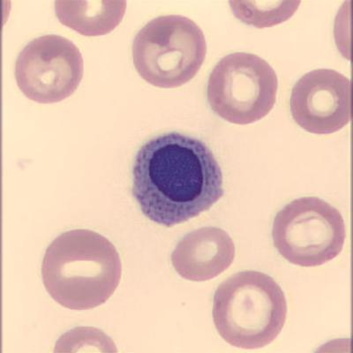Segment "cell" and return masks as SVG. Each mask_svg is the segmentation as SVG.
<instances>
[{
  "mask_svg": "<svg viewBox=\"0 0 353 353\" xmlns=\"http://www.w3.org/2000/svg\"><path fill=\"white\" fill-rule=\"evenodd\" d=\"M132 196L143 215L172 227L209 210L223 196L222 169L199 139L166 132L139 150L132 171Z\"/></svg>",
  "mask_w": 353,
  "mask_h": 353,
  "instance_id": "6da1fadb",
  "label": "cell"
},
{
  "mask_svg": "<svg viewBox=\"0 0 353 353\" xmlns=\"http://www.w3.org/2000/svg\"><path fill=\"white\" fill-rule=\"evenodd\" d=\"M121 261L108 239L90 230L56 238L42 263L43 285L57 303L72 310L99 307L121 282Z\"/></svg>",
  "mask_w": 353,
  "mask_h": 353,
  "instance_id": "7a4b0ae2",
  "label": "cell"
},
{
  "mask_svg": "<svg viewBox=\"0 0 353 353\" xmlns=\"http://www.w3.org/2000/svg\"><path fill=\"white\" fill-rule=\"evenodd\" d=\"M287 302L281 287L259 271L235 274L217 288L213 320L219 335L234 347L269 345L286 321Z\"/></svg>",
  "mask_w": 353,
  "mask_h": 353,
  "instance_id": "3957f363",
  "label": "cell"
},
{
  "mask_svg": "<svg viewBox=\"0 0 353 353\" xmlns=\"http://www.w3.org/2000/svg\"><path fill=\"white\" fill-rule=\"evenodd\" d=\"M207 54L203 31L181 15H166L149 22L132 43L138 74L154 87L173 88L191 81Z\"/></svg>",
  "mask_w": 353,
  "mask_h": 353,
  "instance_id": "277c9868",
  "label": "cell"
},
{
  "mask_svg": "<svg viewBox=\"0 0 353 353\" xmlns=\"http://www.w3.org/2000/svg\"><path fill=\"white\" fill-rule=\"evenodd\" d=\"M274 245L285 259L301 267H316L339 256L345 245V223L332 205L316 197L287 204L274 219Z\"/></svg>",
  "mask_w": 353,
  "mask_h": 353,
  "instance_id": "5b68a950",
  "label": "cell"
},
{
  "mask_svg": "<svg viewBox=\"0 0 353 353\" xmlns=\"http://www.w3.org/2000/svg\"><path fill=\"white\" fill-rule=\"evenodd\" d=\"M279 81L271 65L259 56L236 52L221 59L208 81L210 108L225 121L248 125L273 109Z\"/></svg>",
  "mask_w": 353,
  "mask_h": 353,
  "instance_id": "8992f818",
  "label": "cell"
},
{
  "mask_svg": "<svg viewBox=\"0 0 353 353\" xmlns=\"http://www.w3.org/2000/svg\"><path fill=\"white\" fill-rule=\"evenodd\" d=\"M83 55L70 40L46 34L28 43L15 63L19 88L39 103L61 102L83 80Z\"/></svg>",
  "mask_w": 353,
  "mask_h": 353,
  "instance_id": "52a82bcc",
  "label": "cell"
},
{
  "mask_svg": "<svg viewBox=\"0 0 353 353\" xmlns=\"http://www.w3.org/2000/svg\"><path fill=\"white\" fill-rule=\"evenodd\" d=\"M291 112L299 127L311 134L341 130L352 119L351 81L331 69L307 72L292 88Z\"/></svg>",
  "mask_w": 353,
  "mask_h": 353,
  "instance_id": "ba28073f",
  "label": "cell"
},
{
  "mask_svg": "<svg viewBox=\"0 0 353 353\" xmlns=\"http://www.w3.org/2000/svg\"><path fill=\"white\" fill-rule=\"evenodd\" d=\"M235 258V245L225 230L206 227L188 233L172 254L173 267L179 276L203 282L225 272Z\"/></svg>",
  "mask_w": 353,
  "mask_h": 353,
  "instance_id": "9c48e42d",
  "label": "cell"
},
{
  "mask_svg": "<svg viewBox=\"0 0 353 353\" xmlns=\"http://www.w3.org/2000/svg\"><path fill=\"white\" fill-rule=\"evenodd\" d=\"M125 1H56L57 17L62 24L87 37L103 36L121 23Z\"/></svg>",
  "mask_w": 353,
  "mask_h": 353,
  "instance_id": "30bf717a",
  "label": "cell"
},
{
  "mask_svg": "<svg viewBox=\"0 0 353 353\" xmlns=\"http://www.w3.org/2000/svg\"><path fill=\"white\" fill-rule=\"evenodd\" d=\"M232 2L236 17L245 23L258 28L270 27L281 23L297 10L299 2Z\"/></svg>",
  "mask_w": 353,
  "mask_h": 353,
  "instance_id": "8fae6325",
  "label": "cell"
}]
</instances>
